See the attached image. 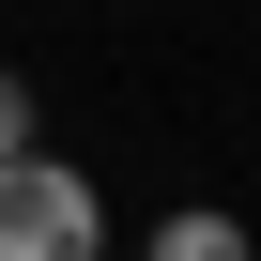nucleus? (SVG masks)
Instances as JSON below:
<instances>
[{"label":"nucleus","mask_w":261,"mask_h":261,"mask_svg":"<svg viewBox=\"0 0 261 261\" xmlns=\"http://www.w3.org/2000/svg\"><path fill=\"white\" fill-rule=\"evenodd\" d=\"M139 261H261V246H246V215H215V200H200V215H154V246H139Z\"/></svg>","instance_id":"obj_2"},{"label":"nucleus","mask_w":261,"mask_h":261,"mask_svg":"<svg viewBox=\"0 0 261 261\" xmlns=\"http://www.w3.org/2000/svg\"><path fill=\"white\" fill-rule=\"evenodd\" d=\"M31 154V77H0V169Z\"/></svg>","instance_id":"obj_3"},{"label":"nucleus","mask_w":261,"mask_h":261,"mask_svg":"<svg viewBox=\"0 0 261 261\" xmlns=\"http://www.w3.org/2000/svg\"><path fill=\"white\" fill-rule=\"evenodd\" d=\"M0 261H108V200H92V169H62L46 139L0 169Z\"/></svg>","instance_id":"obj_1"}]
</instances>
